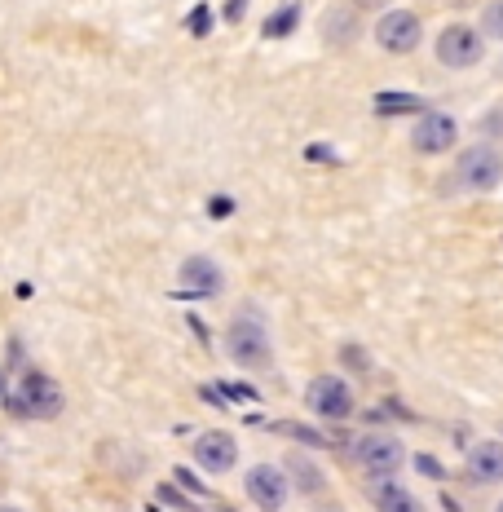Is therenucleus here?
Masks as SVG:
<instances>
[{
  "label": "nucleus",
  "mask_w": 503,
  "mask_h": 512,
  "mask_svg": "<svg viewBox=\"0 0 503 512\" xmlns=\"http://www.w3.org/2000/svg\"><path fill=\"white\" fill-rule=\"evenodd\" d=\"M226 358L243 371H270L274 367L270 327H265L256 314H234L226 323Z\"/></svg>",
  "instance_id": "nucleus-1"
},
{
  "label": "nucleus",
  "mask_w": 503,
  "mask_h": 512,
  "mask_svg": "<svg viewBox=\"0 0 503 512\" xmlns=\"http://www.w3.org/2000/svg\"><path fill=\"white\" fill-rule=\"evenodd\" d=\"M9 411L23 415V420H58L67 411V393L45 371H23L9 389Z\"/></svg>",
  "instance_id": "nucleus-2"
},
{
  "label": "nucleus",
  "mask_w": 503,
  "mask_h": 512,
  "mask_svg": "<svg viewBox=\"0 0 503 512\" xmlns=\"http://www.w3.org/2000/svg\"><path fill=\"white\" fill-rule=\"evenodd\" d=\"M371 40H376V49L389 53V58H411V53L424 45V18L406 5H389L376 18V27H371Z\"/></svg>",
  "instance_id": "nucleus-3"
},
{
  "label": "nucleus",
  "mask_w": 503,
  "mask_h": 512,
  "mask_svg": "<svg viewBox=\"0 0 503 512\" xmlns=\"http://www.w3.org/2000/svg\"><path fill=\"white\" fill-rule=\"evenodd\" d=\"M353 464L362 468L367 482H389V477L402 473L406 446H402V437H393V433H362L358 442H353Z\"/></svg>",
  "instance_id": "nucleus-4"
},
{
  "label": "nucleus",
  "mask_w": 503,
  "mask_h": 512,
  "mask_svg": "<svg viewBox=\"0 0 503 512\" xmlns=\"http://www.w3.org/2000/svg\"><path fill=\"white\" fill-rule=\"evenodd\" d=\"M433 58L446 71H473L486 62V36L473 23H446L433 40Z\"/></svg>",
  "instance_id": "nucleus-5"
},
{
  "label": "nucleus",
  "mask_w": 503,
  "mask_h": 512,
  "mask_svg": "<svg viewBox=\"0 0 503 512\" xmlns=\"http://www.w3.org/2000/svg\"><path fill=\"white\" fill-rule=\"evenodd\" d=\"M305 411L318 415V420H327V424H340V420H349V415L358 411V398H353L349 380L323 371V376H314L305 384Z\"/></svg>",
  "instance_id": "nucleus-6"
},
{
  "label": "nucleus",
  "mask_w": 503,
  "mask_h": 512,
  "mask_svg": "<svg viewBox=\"0 0 503 512\" xmlns=\"http://www.w3.org/2000/svg\"><path fill=\"white\" fill-rule=\"evenodd\" d=\"M455 177H459V186L477 190V195H490L503 181V155L486 142L468 146V151H459V159H455Z\"/></svg>",
  "instance_id": "nucleus-7"
},
{
  "label": "nucleus",
  "mask_w": 503,
  "mask_h": 512,
  "mask_svg": "<svg viewBox=\"0 0 503 512\" xmlns=\"http://www.w3.org/2000/svg\"><path fill=\"white\" fill-rule=\"evenodd\" d=\"M459 146V120L446 111H420L411 124V151L433 159V155H446Z\"/></svg>",
  "instance_id": "nucleus-8"
},
{
  "label": "nucleus",
  "mask_w": 503,
  "mask_h": 512,
  "mask_svg": "<svg viewBox=\"0 0 503 512\" xmlns=\"http://www.w3.org/2000/svg\"><path fill=\"white\" fill-rule=\"evenodd\" d=\"M287 473L278 464H252L243 473V495L252 499L261 512H283L287 508Z\"/></svg>",
  "instance_id": "nucleus-9"
},
{
  "label": "nucleus",
  "mask_w": 503,
  "mask_h": 512,
  "mask_svg": "<svg viewBox=\"0 0 503 512\" xmlns=\"http://www.w3.org/2000/svg\"><path fill=\"white\" fill-rule=\"evenodd\" d=\"M221 287H226V274L212 256H186L177 265V292L190 301H212V296H221Z\"/></svg>",
  "instance_id": "nucleus-10"
},
{
  "label": "nucleus",
  "mask_w": 503,
  "mask_h": 512,
  "mask_svg": "<svg viewBox=\"0 0 503 512\" xmlns=\"http://www.w3.org/2000/svg\"><path fill=\"white\" fill-rule=\"evenodd\" d=\"M195 464L203 468L208 477H226L234 464H239V437L226 433V429H208L195 437Z\"/></svg>",
  "instance_id": "nucleus-11"
},
{
  "label": "nucleus",
  "mask_w": 503,
  "mask_h": 512,
  "mask_svg": "<svg viewBox=\"0 0 503 512\" xmlns=\"http://www.w3.org/2000/svg\"><path fill=\"white\" fill-rule=\"evenodd\" d=\"M464 477L473 486H499L503 482V442H477L464 460Z\"/></svg>",
  "instance_id": "nucleus-12"
},
{
  "label": "nucleus",
  "mask_w": 503,
  "mask_h": 512,
  "mask_svg": "<svg viewBox=\"0 0 503 512\" xmlns=\"http://www.w3.org/2000/svg\"><path fill=\"white\" fill-rule=\"evenodd\" d=\"M371 508L376 512H424V504H420V495L415 490H406L402 482H371Z\"/></svg>",
  "instance_id": "nucleus-13"
},
{
  "label": "nucleus",
  "mask_w": 503,
  "mask_h": 512,
  "mask_svg": "<svg viewBox=\"0 0 503 512\" xmlns=\"http://www.w3.org/2000/svg\"><path fill=\"white\" fill-rule=\"evenodd\" d=\"M296 27H301V9H296V5H278V14H274V18H265L261 36L278 40V36H292Z\"/></svg>",
  "instance_id": "nucleus-14"
},
{
  "label": "nucleus",
  "mask_w": 503,
  "mask_h": 512,
  "mask_svg": "<svg viewBox=\"0 0 503 512\" xmlns=\"http://www.w3.org/2000/svg\"><path fill=\"white\" fill-rule=\"evenodd\" d=\"M376 111H380V115H389V111H415V115H420V111H428V106H424L420 98H411V93H380V98H376Z\"/></svg>",
  "instance_id": "nucleus-15"
},
{
  "label": "nucleus",
  "mask_w": 503,
  "mask_h": 512,
  "mask_svg": "<svg viewBox=\"0 0 503 512\" xmlns=\"http://www.w3.org/2000/svg\"><path fill=\"white\" fill-rule=\"evenodd\" d=\"M477 31H481L486 40H503V0H490V5L481 9Z\"/></svg>",
  "instance_id": "nucleus-16"
},
{
  "label": "nucleus",
  "mask_w": 503,
  "mask_h": 512,
  "mask_svg": "<svg viewBox=\"0 0 503 512\" xmlns=\"http://www.w3.org/2000/svg\"><path fill=\"white\" fill-rule=\"evenodd\" d=\"M287 468H296V477H301L305 490H318V486H323V477L314 473V464H309V460H296V455H292V460H287Z\"/></svg>",
  "instance_id": "nucleus-17"
},
{
  "label": "nucleus",
  "mask_w": 503,
  "mask_h": 512,
  "mask_svg": "<svg viewBox=\"0 0 503 512\" xmlns=\"http://www.w3.org/2000/svg\"><path fill=\"white\" fill-rule=\"evenodd\" d=\"M415 464H420V473H424V477H442V464H437L433 455H420Z\"/></svg>",
  "instance_id": "nucleus-18"
},
{
  "label": "nucleus",
  "mask_w": 503,
  "mask_h": 512,
  "mask_svg": "<svg viewBox=\"0 0 503 512\" xmlns=\"http://www.w3.org/2000/svg\"><path fill=\"white\" fill-rule=\"evenodd\" d=\"M345 358H349V371H371V358H362L358 349H345Z\"/></svg>",
  "instance_id": "nucleus-19"
},
{
  "label": "nucleus",
  "mask_w": 503,
  "mask_h": 512,
  "mask_svg": "<svg viewBox=\"0 0 503 512\" xmlns=\"http://www.w3.org/2000/svg\"><path fill=\"white\" fill-rule=\"evenodd\" d=\"M243 5H248V0H230V5H226V23H239V18H243Z\"/></svg>",
  "instance_id": "nucleus-20"
},
{
  "label": "nucleus",
  "mask_w": 503,
  "mask_h": 512,
  "mask_svg": "<svg viewBox=\"0 0 503 512\" xmlns=\"http://www.w3.org/2000/svg\"><path fill=\"white\" fill-rule=\"evenodd\" d=\"M353 5H358V9H389L393 0H353Z\"/></svg>",
  "instance_id": "nucleus-21"
},
{
  "label": "nucleus",
  "mask_w": 503,
  "mask_h": 512,
  "mask_svg": "<svg viewBox=\"0 0 503 512\" xmlns=\"http://www.w3.org/2000/svg\"><path fill=\"white\" fill-rule=\"evenodd\" d=\"M0 512H23V508H18V504H0Z\"/></svg>",
  "instance_id": "nucleus-22"
},
{
  "label": "nucleus",
  "mask_w": 503,
  "mask_h": 512,
  "mask_svg": "<svg viewBox=\"0 0 503 512\" xmlns=\"http://www.w3.org/2000/svg\"><path fill=\"white\" fill-rule=\"evenodd\" d=\"M495 512H503V499H499V504H495Z\"/></svg>",
  "instance_id": "nucleus-23"
},
{
  "label": "nucleus",
  "mask_w": 503,
  "mask_h": 512,
  "mask_svg": "<svg viewBox=\"0 0 503 512\" xmlns=\"http://www.w3.org/2000/svg\"><path fill=\"white\" fill-rule=\"evenodd\" d=\"M499 67H503V62H499Z\"/></svg>",
  "instance_id": "nucleus-24"
}]
</instances>
